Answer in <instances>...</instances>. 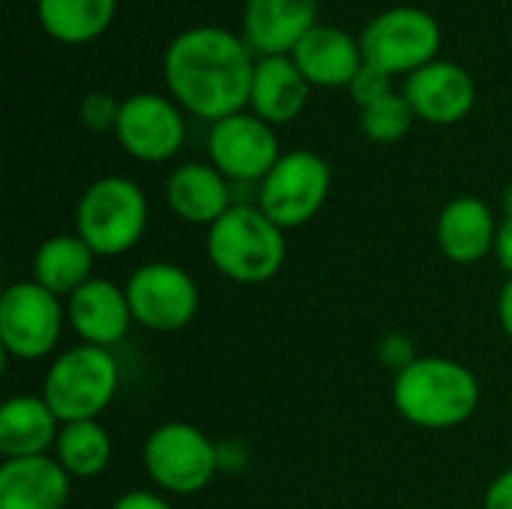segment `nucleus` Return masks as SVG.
<instances>
[{
	"label": "nucleus",
	"instance_id": "6e6552de",
	"mask_svg": "<svg viewBox=\"0 0 512 509\" xmlns=\"http://www.w3.org/2000/svg\"><path fill=\"white\" fill-rule=\"evenodd\" d=\"M333 186V171L312 150H288L258 183V207L282 228H300L318 216Z\"/></svg>",
	"mask_w": 512,
	"mask_h": 509
},
{
	"label": "nucleus",
	"instance_id": "393cba45",
	"mask_svg": "<svg viewBox=\"0 0 512 509\" xmlns=\"http://www.w3.org/2000/svg\"><path fill=\"white\" fill-rule=\"evenodd\" d=\"M414 123V111L405 99V93H387L384 99L360 108V126L366 132V138L378 141V144H396L408 135Z\"/></svg>",
	"mask_w": 512,
	"mask_h": 509
},
{
	"label": "nucleus",
	"instance_id": "f3484780",
	"mask_svg": "<svg viewBox=\"0 0 512 509\" xmlns=\"http://www.w3.org/2000/svg\"><path fill=\"white\" fill-rule=\"evenodd\" d=\"M72 477L51 456L3 459L0 509H66Z\"/></svg>",
	"mask_w": 512,
	"mask_h": 509
},
{
	"label": "nucleus",
	"instance_id": "72a5a7b5",
	"mask_svg": "<svg viewBox=\"0 0 512 509\" xmlns=\"http://www.w3.org/2000/svg\"><path fill=\"white\" fill-rule=\"evenodd\" d=\"M504 219H512V183L504 192Z\"/></svg>",
	"mask_w": 512,
	"mask_h": 509
},
{
	"label": "nucleus",
	"instance_id": "473e14b6",
	"mask_svg": "<svg viewBox=\"0 0 512 509\" xmlns=\"http://www.w3.org/2000/svg\"><path fill=\"white\" fill-rule=\"evenodd\" d=\"M498 318H501L504 333L512 339V276L504 282V288H501V297H498Z\"/></svg>",
	"mask_w": 512,
	"mask_h": 509
},
{
	"label": "nucleus",
	"instance_id": "39448f33",
	"mask_svg": "<svg viewBox=\"0 0 512 509\" xmlns=\"http://www.w3.org/2000/svg\"><path fill=\"white\" fill-rule=\"evenodd\" d=\"M120 390V363L108 348L75 345L54 357L42 378V399L60 423L99 420Z\"/></svg>",
	"mask_w": 512,
	"mask_h": 509
},
{
	"label": "nucleus",
	"instance_id": "9d476101",
	"mask_svg": "<svg viewBox=\"0 0 512 509\" xmlns=\"http://www.w3.org/2000/svg\"><path fill=\"white\" fill-rule=\"evenodd\" d=\"M123 288L132 321L153 333H177L198 315V285L183 267L171 261H150L138 267Z\"/></svg>",
	"mask_w": 512,
	"mask_h": 509
},
{
	"label": "nucleus",
	"instance_id": "f257e3e1",
	"mask_svg": "<svg viewBox=\"0 0 512 509\" xmlns=\"http://www.w3.org/2000/svg\"><path fill=\"white\" fill-rule=\"evenodd\" d=\"M255 57L237 33L198 24L177 33L162 57V75L174 102L201 120H225L249 105Z\"/></svg>",
	"mask_w": 512,
	"mask_h": 509
},
{
	"label": "nucleus",
	"instance_id": "c756f323",
	"mask_svg": "<svg viewBox=\"0 0 512 509\" xmlns=\"http://www.w3.org/2000/svg\"><path fill=\"white\" fill-rule=\"evenodd\" d=\"M111 509H174L159 492H147V489H132L126 495H120Z\"/></svg>",
	"mask_w": 512,
	"mask_h": 509
},
{
	"label": "nucleus",
	"instance_id": "c85d7f7f",
	"mask_svg": "<svg viewBox=\"0 0 512 509\" xmlns=\"http://www.w3.org/2000/svg\"><path fill=\"white\" fill-rule=\"evenodd\" d=\"M216 462H219V471L237 474V471L249 468L252 453H249L246 441H240V438H222V441H216Z\"/></svg>",
	"mask_w": 512,
	"mask_h": 509
},
{
	"label": "nucleus",
	"instance_id": "423d86ee",
	"mask_svg": "<svg viewBox=\"0 0 512 509\" xmlns=\"http://www.w3.org/2000/svg\"><path fill=\"white\" fill-rule=\"evenodd\" d=\"M363 60L387 75H411L438 60L441 24L420 6H390L369 18L360 33Z\"/></svg>",
	"mask_w": 512,
	"mask_h": 509
},
{
	"label": "nucleus",
	"instance_id": "2f4dec72",
	"mask_svg": "<svg viewBox=\"0 0 512 509\" xmlns=\"http://www.w3.org/2000/svg\"><path fill=\"white\" fill-rule=\"evenodd\" d=\"M495 258L501 264V270H507L512 276V219H504L498 225V237H495Z\"/></svg>",
	"mask_w": 512,
	"mask_h": 509
},
{
	"label": "nucleus",
	"instance_id": "a878e982",
	"mask_svg": "<svg viewBox=\"0 0 512 509\" xmlns=\"http://www.w3.org/2000/svg\"><path fill=\"white\" fill-rule=\"evenodd\" d=\"M120 105H123V99H117L105 90H90L81 99L78 117H81L84 129H90V132H114L117 117H120Z\"/></svg>",
	"mask_w": 512,
	"mask_h": 509
},
{
	"label": "nucleus",
	"instance_id": "cd10ccee",
	"mask_svg": "<svg viewBox=\"0 0 512 509\" xmlns=\"http://www.w3.org/2000/svg\"><path fill=\"white\" fill-rule=\"evenodd\" d=\"M378 357H381L384 366H390V369H396V372H402L405 366H411V363L417 360L414 345H411V339H408L405 333H390V336H384L381 345H378Z\"/></svg>",
	"mask_w": 512,
	"mask_h": 509
},
{
	"label": "nucleus",
	"instance_id": "f03ea898",
	"mask_svg": "<svg viewBox=\"0 0 512 509\" xmlns=\"http://www.w3.org/2000/svg\"><path fill=\"white\" fill-rule=\"evenodd\" d=\"M393 405L417 429H456L480 408V378L450 357H417L396 372Z\"/></svg>",
	"mask_w": 512,
	"mask_h": 509
},
{
	"label": "nucleus",
	"instance_id": "5701e85b",
	"mask_svg": "<svg viewBox=\"0 0 512 509\" xmlns=\"http://www.w3.org/2000/svg\"><path fill=\"white\" fill-rule=\"evenodd\" d=\"M117 0H36L42 30L63 45H84L99 39L114 21Z\"/></svg>",
	"mask_w": 512,
	"mask_h": 509
},
{
	"label": "nucleus",
	"instance_id": "412c9836",
	"mask_svg": "<svg viewBox=\"0 0 512 509\" xmlns=\"http://www.w3.org/2000/svg\"><path fill=\"white\" fill-rule=\"evenodd\" d=\"M63 423L42 396L18 393L0 405V453L3 459L48 456L60 438Z\"/></svg>",
	"mask_w": 512,
	"mask_h": 509
},
{
	"label": "nucleus",
	"instance_id": "20e7f679",
	"mask_svg": "<svg viewBox=\"0 0 512 509\" xmlns=\"http://www.w3.org/2000/svg\"><path fill=\"white\" fill-rule=\"evenodd\" d=\"M147 231V198L129 177L108 174L93 180L75 207V234L96 252V258H117L132 252Z\"/></svg>",
	"mask_w": 512,
	"mask_h": 509
},
{
	"label": "nucleus",
	"instance_id": "9b49d317",
	"mask_svg": "<svg viewBox=\"0 0 512 509\" xmlns=\"http://www.w3.org/2000/svg\"><path fill=\"white\" fill-rule=\"evenodd\" d=\"M207 153L210 165L231 183H261L282 156L273 126L252 111L216 120L207 135Z\"/></svg>",
	"mask_w": 512,
	"mask_h": 509
},
{
	"label": "nucleus",
	"instance_id": "1a4fd4ad",
	"mask_svg": "<svg viewBox=\"0 0 512 509\" xmlns=\"http://www.w3.org/2000/svg\"><path fill=\"white\" fill-rule=\"evenodd\" d=\"M66 306L39 282H12L0 297V345L12 360H45L63 333Z\"/></svg>",
	"mask_w": 512,
	"mask_h": 509
},
{
	"label": "nucleus",
	"instance_id": "6ab92c4d",
	"mask_svg": "<svg viewBox=\"0 0 512 509\" xmlns=\"http://www.w3.org/2000/svg\"><path fill=\"white\" fill-rule=\"evenodd\" d=\"M309 90L312 84L291 54H264L255 60L249 108L270 126L291 123L306 108Z\"/></svg>",
	"mask_w": 512,
	"mask_h": 509
},
{
	"label": "nucleus",
	"instance_id": "dca6fc26",
	"mask_svg": "<svg viewBox=\"0 0 512 509\" xmlns=\"http://www.w3.org/2000/svg\"><path fill=\"white\" fill-rule=\"evenodd\" d=\"M318 24V0H246L243 39L264 54H291Z\"/></svg>",
	"mask_w": 512,
	"mask_h": 509
},
{
	"label": "nucleus",
	"instance_id": "aec40b11",
	"mask_svg": "<svg viewBox=\"0 0 512 509\" xmlns=\"http://www.w3.org/2000/svg\"><path fill=\"white\" fill-rule=\"evenodd\" d=\"M291 57L315 87H348L363 66L360 39L333 24H315L294 45Z\"/></svg>",
	"mask_w": 512,
	"mask_h": 509
},
{
	"label": "nucleus",
	"instance_id": "0eeeda50",
	"mask_svg": "<svg viewBox=\"0 0 512 509\" xmlns=\"http://www.w3.org/2000/svg\"><path fill=\"white\" fill-rule=\"evenodd\" d=\"M147 477L168 495H198L219 474L216 441L192 423L156 426L141 450Z\"/></svg>",
	"mask_w": 512,
	"mask_h": 509
},
{
	"label": "nucleus",
	"instance_id": "7c9ffc66",
	"mask_svg": "<svg viewBox=\"0 0 512 509\" xmlns=\"http://www.w3.org/2000/svg\"><path fill=\"white\" fill-rule=\"evenodd\" d=\"M483 509H512V468L492 480Z\"/></svg>",
	"mask_w": 512,
	"mask_h": 509
},
{
	"label": "nucleus",
	"instance_id": "b1692460",
	"mask_svg": "<svg viewBox=\"0 0 512 509\" xmlns=\"http://www.w3.org/2000/svg\"><path fill=\"white\" fill-rule=\"evenodd\" d=\"M54 459L72 480L99 477L111 462V435L99 420L63 423L54 444Z\"/></svg>",
	"mask_w": 512,
	"mask_h": 509
},
{
	"label": "nucleus",
	"instance_id": "ddd939ff",
	"mask_svg": "<svg viewBox=\"0 0 512 509\" xmlns=\"http://www.w3.org/2000/svg\"><path fill=\"white\" fill-rule=\"evenodd\" d=\"M405 99L414 111V117L438 126L459 123L471 114L477 102L474 78L465 66L453 60H432L408 75Z\"/></svg>",
	"mask_w": 512,
	"mask_h": 509
},
{
	"label": "nucleus",
	"instance_id": "4be33fe9",
	"mask_svg": "<svg viewBox=\"0 0 512 509\" xmlns=\"http://www.w3.org/2000/svg\"><path fill=\"white\" fill-rule=\"evenodd\" d=\"M96 252L78 234H54L33 252V282L57 297H72L93 279Z\"/></svg>",
	"mask_w": 512,
	"mask_h": 509
},
{
	"label": "nucleus",
	"instance_id": "a211bd4d",
	"mask_svg": "<svg viewBox=\"0 0 512 509\" xmlns=\"http://www.w3.org/2000/svg\"><path fill=\"white\" fill-rule=\"evenodd\" d=\"M498 219L492 207L474 195H459L444 204L435 237L453 264H477L489 252H495V237H498Z\"/></svg>",
	"mask_w": 512,
	"mask_h": 509
},
{
	"label": "nucleus",
	"instance_id": "7ed1b4c3",
	"mask_svg": "<svg viewBox=\"0 0 512 509\" xmlns=\"http://www.w3.org/2000/svg\"><path fill=\"white\" fill-rule=\"evenodd\" d=\"M207 258L237 285L270 282L288 258L285 231L258 204H234L207 228Z\"/></svg>",
	"mask_w": 512,
	"mask_h": 509
},
{
	"label": "nucleus",
	"instance_id": "bb28decb",
	"mask_svg": "<svg viewBox=\"0 0 512 509\" xmlns=\"http://www.w3.org/2000/svg\"><path fill=\"white\" fill-rule=\"evenodd\" d=\"M390 78H393V75H387L384 69H378V66H372V63L363 60V66L357 69V75H354L351 84H348V93H351V99H354L360 108H366V105L384 99L387 93H393Z\"/></svg>",
	"mask_w": 512,
	"mask_h": 509
},
{
	"label": "nucleus",
	"instance_id": "f8f14e48",
	"mask_svg": "<svg viewBox=\"0 0 512 509\" xmlns=\"http://www.w3.org/2000/svg\"><path fill=\"white\" fill-rule=\"evenodd\" d=\"M114 135L129 156L141 162H165L180 153L186 120L174 99L162 93H132L120 105Z\"/></svg>",
	"mask_w": 512,
	"mask_h": 509
},
{
	"label": "nucleus",
	"instance_id": "4468645a",
	"mask_svg": "<svg viewBox=\"0 0 512 509\" xmlns=\"http://www.w3.org/2000/svg\"><path fill=\"white\" fill-rule=\"evenodd\" d=\"M66 321L81 345H96L108 351L123 342L129 327L135 324L126 288L102 276H93L72 297H66Z\"/></svg>",
	"mask_w": 512,
	"mask_h": 509
},
{
	"label": "nucleus",
	"instance_id": "2eb2a0df",
	"mask_svg": "<svg viewBox=\"0 0 512 509\" xmlns=\"http://www.w3.org/2000/svg\"><path fill=\"white\" fill-rule=\"evenodd\" d=\"M168 207L189 225H216L231 207V180L210 162H186L168 174L165 183Z\"/></svg>",
	"mask_w": 512,
	"mask_h": 509
}]
</instances>
